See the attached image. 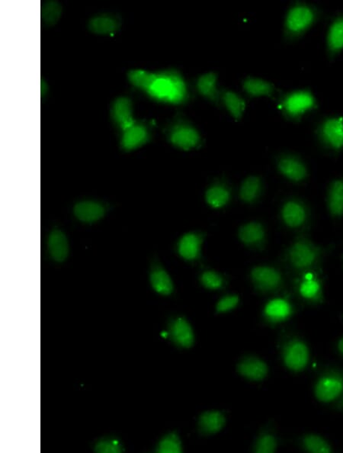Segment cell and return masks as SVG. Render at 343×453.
Listing matches in <instances>:
<instances>
[{"label":"cell","mask_w":343,"mask_h":453,"mask_svg":"<svg viewBox=\"0 0 343 453\" xmlns=\"http://www.w3.org/2000/svg\"><path fill=\"white\" fill-rule=\"evenodd\" d=\"M128 79L134 87L159 102L181 104L189 97L188 88L183 77L175 70L152 73L134 69L129 72Z\"/></svg>","instance_id":"6da1fadb"},{"label":"cell","mask_w":343,"mask_h":453,"mask_svg":"<svg viewBox=\"0 0 343 453\" xmlns=\"http://www.w3.org/2000/svg\"><path fill=\"white\" fill-rule=\"evenodd\" d=\"M313 391L318 403L324 405L336 403L343 395V369L328 367L320 371Z\"/></svg>","instance_id":"7a4b0ae2"},{"label":"cell","mask_w":343,"mask_h":453,"mask_svg":"<svg viewBox=\"0 0 343 453\" xmlns=\"http://www.w3.org/2000/svg\"><path fill=\"white\" fill-rule=\"evenodd\" d=\"M282 356L285 366L290 371L293 373L304 372L310 364V348L304 339L294 337L284 343Z\"/></svg>","instance_id":"3957f363"},{"label":"cell","mask_w":343,"mask_h":453,"mask_svg":"<svg viewBox=\"0 0 343 453\" xmlns=\"http://www.w3.org/2000/svg\"><path fill=\"white\" fill-rule=\"evenodd\" d=\"M320 253V246L307 239H300L289 247L288 259L296 271H306L317 263Z\"/></svg>","instance_id":"277c9868"},{"label":"cell","mask_w":343,"mask_h":453,"mask_svg":"<svg viewBox=\"0 0 343 453\" xmlns=\"http://www.w3.org/2000/svg\"><path fill=\"white\" fill-rule=\"evenodd\" d=\"M316 18L315 9L306 4H298L290 7L285 22V33L295 37L304 33Z\"/></svg>","instance_id":"5b68a950"},{"label":"cell","mask_w":343,"mask_h":453,"mask_svg":"<svg viewBox=\"0 0 343 453\" xmlns=\"http://www.w3.org/2000/svg\"><path fill=\"white\" fill-rule=\"evenodd\" d=\"M107 204L96 200H82L72 206V212L80 223L92 224L102 221L109 212Z\"/></svg>","instance_id":"8992f818"},{"label":"cell","mask_w":343,"mask_h":453,"mask_svg":"<svg viewBox=\"0 0 343 453\" xmlns=\"http://www.w3.org/2000/svg\"><path fill=\"white\" fill-rule=\"evenodd\" d=\"M251 277L254 287L263 293L276 292L283 284L282 273L272 266H256L251 273Z\"/></svg>","instance_id":"52a82bcc"},{"label":"cell","mask_w":343,"mask_h":453,"mask_svg":"<svg viewBox=\"0 0 343 453\" xmlns=\"http://www.w3.org/2000/svg\"><path fill=\"white\" fill-rule=\"evenodd\" d=\"M168 140L175 148L190 151L200 146V133L190 124L178 122L168 132Z\"/></svg>","instance_id":"ba28073f"},{"label":"cell","mask_w":343,"mask_h":453,"mask_svg":"<svg viewBox=\"0 0 343 453\" xmlns=\"http://www.w3.org/2000/svg\"><path fill=\"white\" fill-rule=\"evenodd\" d=\"M151 135L147 126L136 121L121 131L120 147L124 152H131L142 148L151 141Z\"/></svg>","instance_id":"9c48e42d"},{"label":"cell","mask_w":343,"mask_h":453,"mask_svg":"<svg viewBox=\"0 0 343 453\" xmlns=\"http://www.w3.org/2000/svg\"><path fill=\"white\" fill-rule=\"evenodd\" d=\"M47 251L50 259L57 263H63L68 259L70 245L63 230L56 226L50 231L47 239Z\"/></svg>","instance_id":"30bf717a"},{"label":"cell","mask_w":343,"mask_h":453,"mask_svg":"<svg viewBox=\"0 0 343 453\" xmlns=\"http://www.w3.org/2000/svg\"><path fill=\"white\" fill-rule=\"evenodd\" d=\"M315 104V98L310 92L297 91L284 99L283 108L288 116L297 117L313 108Z\"/></svg>","instance_id":"8fae6325"},{"label":"cell","mask_w":343,"mask_h":453,"mask_svg":"<svg viewBox=\"0 0 343 453\" xmlns=\"http://www.w3.org/2000/svg\"><path fill=\"white\" fill-rule=\"evenodd\" d=\"M110 116L112 121L116 124L121 131L127 129L136 122L133 116L132 102L126 97H121L113 101L110 109Z\"/></svg>","instance_id":"7c38bea8"},{"label":"cell","mask_w":343,"mask_h":453,"mask_svg":"<svg viewBox=\"0 0 343 453\" xmlns=\"http://www.w3.org/2000/svg\"><path fill=\"white\" fill-rule=\"evenodd\" d=\"M320 138L328 147L339 150L343 148V119H327L320 127Z\"/></svg>","instance_id":"4fadbf2b"},{"label":"cell","mask_w":343,"mask_h":453,"mask_svg":"<svg viewBox=\"0 0 343 453\" xmlns=\"http://www.w3.org/2000/svg\"><path fill=\"white\" fill-rule=\"evenodd\" d=\"M149 280L153 290L161 295L168 296L174 291L170 275L158 261H154L151 265Z\"/></svg>","instance_id":"5bb4252c"},{"label":"cell","mask_w":343,"mask_h":453,"mask_svg":"<svg viewBox=\"0 0 343 453\" xmlns=\"http://www.w3.org/2000/svg\"><path fill=\"white\" fill-rule=\"evenodd\" d=\"M121 20L117 16L100 13L92 17L88 22L89 32L98 36H112L119 32Z\"/></svg>","instance_id":"9a60e30c"},{"label":"cell","mask_w":343,"mask_h":453,"mask_svg":"<svg viewBox=\"0 0 343 453\" xmlns=\"http://www.w3.org/2000/svg\"><path fill=\"white\" fill-rule=\"evenodd\" d=\"M205 234L200 233H188L182 236L178 245L180 256L185 261H193L199 258Z\"/></svg>","instance_id":"2e32d148"},{"label":"cell","mask_w":343,"mask_h":453,"mask_svg":"<svg viewBox=\"0 0 343 453\" xmlns=\"http://www.w3.org/2000/svg\"><path fill=\"white\" fill-rule=\"evenodd\" d=\"M170 337L173 342L182 348H190L195 342L192 328L183 317L175 318L169 327Z\"/></svg>","instance_id":"e0dca14e"},{"label":"cell","mask_w":343,"mask_h":453,"mask_svg":"<svg viewBox=\"0 0 343 453\" xmlns=\"http://www.w3.org/2000/svg\"><path fill=\"white\" fill-rule=\"evenodd\" d=\"M294 312L292 304L284 298H274L268 302L263 311L266 320L271 324H278L289 319Z\"/></svg>","instance_id":"ac0fdd59"},{"label":"cell","mask_w":343,"mask_h":453,"mask_svg":"<svg viewBox=\"0 0 343 453\" xmlns=\"http://www.w3.org/2000/svg\"><path fill=\"white\" fill-rule=\"evenodd\" d=\"M281 214H282L284 223L290 229L300 228L307 219V210L305 205L296 200L286 202Z\"/></svg>","instance_id":"d6986e66"},{"label":"cell","mask_w":343,"mask_h":453,"mask_svg":"<svg viewBox=\"0 0 343 453\" xmlns=\"http://www.w3.org/2000/svg\"><path fill=\"white\" fill-rule=\"evenodd\" d=\"M278 169L285 178L293 182H301L307 177V169L305 163L298 158L286 155L278 161Z\"/></svg>","instance_id":"ffe728a7"},{"label":"cell","mask_w":343,"mask_h":453,"mask_svg":"<svg viewBox=\"0 0 343 453\" xmlns=\"http://www.w3.org/2000/svg\"><path fill=\"white\" fill-rule=\"evenodd\" d=\"M238 373L251 381H262L268 374V367L263 359L256 356H247L237 366Z\"/></svg>","instance_id":"44dd1931"},{"label":"cell","mask_w":343,"mask_h":453,"mask_svg":"<svg viewBox=\"0 0 343 453\" xmlns=\"http://www.w3.org/2000/svg\"><path fill=\"white\" fill-rule=\"evenodd\" d=\"M298 293L303 300L313 303L323 302V286L314 274L307 273L298 286Z\"/></svg>","instance_id":"7402d4cb"},{"label":"cell","mask_w":343,"mask_h":453,"mask_svg":"<svg viewBox=\"0 0 343 453\" xmlns=\"http://www.w3.org/2000/svg\"><path fill=\"white\" fill-rule=\"evenodd\" d=\"M239 239L247 246L257 247L263 244L266 233L264 226L252 222L242 225L238 231Z\"/></svg>","instance_id":"603a6c76"},{"label":"cell","mask_w":343,"mask_h":453,"mask_svg":"<svg viewBox=\"0 0 343 453\" xmlns=\"http://www.w3.org/2000/svg\"><path fill=\"white\" fill-rule=\"evenodd\" d=\"M226 419L220 411L209 410L203 413L199 419V429L204 435H215L224 427Z\"/></svg>","instance_id":"cb8c5ba5"},{"label":"cell","mask_w":343,"mask_h":453,"mask_svg":"<svg viewBox=\"0 0 343 453\" xmlns=\"http://www.w3.org/2000/svg\"><path fill=\"white\" fill-rule=\"evenodd\" d=\"M327 204L330 213L339 218L343 215V180H337L330 185Z\"/></svg>","instance_id":"d4e9b609"},{"label":"cell","mask_w":343,"mask_h":453,"mask_svg":"<svg viewBox=\"0 0 343 453\" xmlns=\"http://www.w3.org/2000/svg\"><path fill=\"white\" fill-rule=\"evenodd\" d=\"M300 447L309 453L334 452L329 441L317 434H307L300 438Z\"/></svg>","instance_id":"484cf974"},{"label":"cell","mask_w":343,"mask_h":453,"mask_svg":"<svg viewBox=\"0 0 343 453\" xmlns=\"http://www.w3.org/2000/svg\"><path fill=\"white\" fill-rule=\"evenodd\" d=\"M231 191L224 185L215 184L206 191L205 200L213 209H221L230 202Z\"/></svg>","instance_id":"4316f807"},{"label":"cell","mask_w":343,"mask_h":453,"mask_svg":"<svg viewBox=\"0 0 343 453\" xmlns=\"http://www.w3.org/2000/svg\"><path fill=\"white\" fill-rule=\"evenodd\" d=\"M263 189V182L258 177H249L242 183L240 190V197L241 200L248 204L255 202Z\"/></svg>","instance_id":"83f0119b"},{"label":"cell","mask_w":343,"mask_h":453,"mask_svg":"<svg viewBox=\"0 0 343 453\" xmlns=\"http://www.w3.org/2000/svg\"><path fill=\"white\" fill-rule=\"evenodd\" d=\"M217 75L210 72L202 75L197 81V88L200 94L214 102H217L219 98V94L217 89Z\"/></svg>","instance_id":"f1b7e54d"},{"label":"cell","mask_w":343,"mask_h":453,"mask_svg":"<svg viewBox=\"0 0 343 453\" xmlns=\"http://www.w3.org/2000/svg\"><path fill=\"white\" fill-rule=\"evenodd\" d=\"M327 45L332 54L338 53L343 48V16L336 18L330 26Z\"/></svg>","instance_id":"f546056e"},{"label":"cell","mask_w":343,"mask_h":453,"mask_svg":"<svg viewBox=\"0 0 343 453\" xmlns=\"http://www.w3.org/2000/svg\"><path fill=\"white\" fill-rule=\"evenodd\" d=\"M244 89L249 96L261 97L271 94L274 87L264 80L249 77L244 82Z\"/></svg>","instance_id":"4dcf8cb0"},{"label":"cell","mask_w":343,"mask_h":453,"mask_svg":"<svg viewBox=\"0 0 343 453\" xmlns=\"http://www.w3.org/2000/svg\"><path fill=\"white\" fill-rule=\"evenodd\" d=\"M222 99L227 110L230 111L232 116L236 119H240L246 108L245 101L236 92L225 90L222 94Z\"/></svg>","instance_id":"1f68e13d"},{"label":"cell","mask_w":343,"mask_h":453,"mask_svg":"<svg viewBox=\"0 0 343 453\" xmlns=\"http://www.w3.org/2000/svg\"><path fill=\"white\" fill-rule=\"evenodd\" d=\"M63 8L56 1H48L41 4V22L49 26H55L60 20Z\"/></svg>","instance_id":"d6a6232c"},{"label":"cell","mask_w":343,"mask_h":453,"mask_svg":"<svg viewBox=\"0 0 343 453\" xmlns=\"http://www.w3.org/2000/svg\"><path fill=\"white\" fill-rule=\"evenodd\" d=\"M183 451L180 438L174 432L163 437L155 449L158 453H181Z\"/></svg>","instance_id":"836d02e7"},{"label":"cell","mask_w":343,"mask_h":453,"mask_svg":"<svg viewBox=\"0 0 343 453\" xmlns=\"http://www.w3.org/2000/svg\"><path fill=\"white\" fill-rule=\"evenodd\" d=\"M277 439L271 432H263L255 442L254 452L256 453H273L277 450Z\"/></svg>","instance_id":"e575fe53"},{"label":"cell","mask_w":343,"mask_h":453,"mask_svg":"<svg viewBox=\"0 0 343 453\" xmlns=\"http://www.w3.org/2000/svg\"><path fill=\"white\" fill-rule=\"evenodd\" d=\"M93 450L99 453H116L122 452L124 449L117 438L105 437L97 441Z\"/></svg>","instance_id":"d590c367"},{"label":"cell","mask_w":343,"mask_h":453,"mask_svg":"<svg viewBox=\"0 0 343 453\" xmlns=\"http://www.w3.org/2000/svg\"><path fill=\"white\" fill-rule=\"evenodd\" d=\"M200 281L204 287L212 290H220L224 283L223 277L214 271L204 272L201 275Z\"/></svg>","instance_id":"8d00e7d4"},{"label":"cell","mask_w":343,"mask_h":453,"mask_svg":"<svg viewBox=\"0 0 343 453\" xmlns=\"http://www.w3.org/2000/svg\"><path fill=\"white\" fill-rule=\"evenodd\" d=\"M239 301H240V300H239L237 295H226L221 298L220 301L217 302L216 311L217 313L230 312L237 306Z\"/></svg>","instance_id":"74e56055"},{"label":"cell","mask_w":343,"mask_h":453,"mask_svg":"<svg viewBox=\"0 0 343 453\" xmlns=\"http://www.w3.org/2000/svg\"><path fill=\"white\" fill-rule=\"evenodd\" d=\"M332 408L338 411L343 412V395L334 404Z\"/></svg>","instance_id":"f35d334b"},{"label":"cell","mask_w":343,"mask_h":453,"mask_svg":"<svg viewBox=\"0 0 343 453\" xmlns=\"http://www.w3.org/2000/svg\"><path fill=\"white\" fill-rule=\"evenodd\" d=\"M337 349L338 354L343 357V337H341L337 344Z\"/></svg>","instance_id":"ab89813d"}]
</instances>
